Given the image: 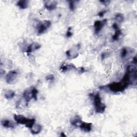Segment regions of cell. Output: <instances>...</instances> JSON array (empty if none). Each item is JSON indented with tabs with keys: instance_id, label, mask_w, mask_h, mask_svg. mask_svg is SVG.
<instances>
[{
	"instance_id": "obj_24",
	"label": "cell",
	"mask_w": 137,
	"mask_h": 137,
	"mask_svg": "<svg viewBox=\"0 0 137 137\" xmlns=\"http://www.w3.org/2000/svg\"><path fill=\"white\" fill-rule=\"evenodd\" d=\"M100 2L102 3L105 5H108L109 3H110V1H107V0H103V1H100Z\"/></svg>"
},
{
	"instance_id": "obj_21",
	"label": "cell",
	"mask_w": 137,
	"mask_h": 137,
	"mask_svg": "<svg viewBox=\"0 0 137 137\" xmlns=\"http://www.w3.org/2000/svg\"><path fill=\"white\" fill-rule=\"evenodd\" d=\"M71 27H69L68 29V31L66 33V36L67 38H70L73 35V33L71 32Z\"/></svg>"
},
{
	"instance_id": "obj_19",
	"label": "cell",
	"mask_w": 137,
	"mask_h": 137,
	"mask_svg": "<svg viewBox=\"0 0 137 137\" xmlns=\"http://www.w3.org/2000/svg\"><path fill=\"white\" fill-rule=\"evenodd\" d=\"M128 49L126 47H123L121 50V57L123 58H125L129 53Z\"/></svg>"
},
{
	"instance_id": "obj_11",
	"label": "cell",
	"mask_w": 137,
	"mask_h": 137,
	"mask_svg": "<svg viewBox=\"0 0 137 137\" xmlns=\"http://www.w3.org/2000/svg\"><path fill=\"white\" fill-rule=\"evenodd\" d=\"M81 122H82L81 118L78 115H76L74 116L70 120V123L71 125L75 127H79Z\"/></svg>"
},
{
	"instance_id": "obj_7",
	"label": "cell",
	"mask_w": 137,
	"mask_h": 137,
	"mask_svg": "<svg viewBox=\"0 0 137 137\" xmlns=\"http://www.w3.org/2000/svg\"><path fill=\"white\" fill-rule=\"evenodd\" d=\"M57 2L55 1H46L44 3V6L49 11H53L57 8Z\"/></svg>"
},
{
	"instance_id": "obj_20",
	"label": "cell",
	"mask_w": 137,
	"mask_h": 137,
	"mask_svg": "<svg viewBox=\"0 0 137 137\" xmlns=\"http://www.w3.org/2000/svg\"><path fill=\"white\" fill-rule=\"evenodd\" d=\"M76 1H69V8L70 10L71 11H74L75 9L76 8Z\"/></svg>"
},
{
	"instance_id": "obj_23",
	"label": "cell",
	"mask_w": 137,
	"mask_h": 137,
	"mask_svg": "<svg viewBox=\"0 0 137 137\" xmlns=\"http://www.w3.org/2000/svg\"><path fill=\"white\" fill-rule=\"evenodd\" d=\"M107 10H103V11H100V12L98 13L97 15L100 17H102L103 16H104V15L106 14V12H107Z\"/></svg>"
},
{
	"instance_id": "obj_25",
	"label": "cell",
	"mask_w": 137,
	"mask_h": 137,
	"mask_svg": "<svg viewBox=\"0 0 137 137\" xmlns=\"http://www.w3.org/2000/svg\"><path fill=\"white\" fill-rule=\"evenodd\" d=\"M112 27H113V29H114L115 30H118V29H119V27H118V25L117 24V23H114L112 25Z\"/></svg>"
},
{
	"instance_id": "obj_28",
	"label": "cell",
	"mask_w": 137,
	"mask_h": 137,
	"mask_svg": "<svg viewBox=\"0 0 137 137\" xmlns=\"http://www.w3.org/2000/svg\"><path fill=\"white\" fill-rule=\"evenodd\" d=\"M133 63L135 65L136 64V56H135L133 58Z\"/></svg>"
},
{
	"instance_id": "obj_1",
	"label": "cell",
	"mask_w": 137,
	"mask_h": 137,
	"mask_svg": "<svg viewBox=\"0 0 137 137\" xmlns=\"http://www.w3.org/2000/svg\"><path fill=\"white\" fill-rule=\"evenodd\" d=\"M89 95L93 101L95 112L98 114L104 113L106 109V106L102 102L100 94L99 93H90Z\"/></svg>"
},
{
	"instance_id": "obj_3",
	"label": "cell",
	"mask_w": 137,
	"mask_h": 137,
	"mask_svg": "<svg viewBox=\"0 0 137 137\" xmlns=\"http://www.w3.org/2000/svg\"><path fill=\"white\" fill-rule=\"evenodd\" d=\"M51 25V23L50 21H44L43 22L39 23L36 26L38 34L41 35L44 33L50 27Z\"/></svg>"
},
{
	"instance_id": "obj_12",
	"label": "cell",
	"mask_w": 137,
	"mask_h": 137,
	"mask_svg": "<svg viewBox=\"0 0 137 137\" xmlns=\"http://www.w3.org/2000/svg\"><path fill=\"white\" fill-rule=\"evenodd\" d=\"M42 130V127L41 125L35 123L32 126L31 129H30L31 132L33 134H37L41 132Z\"/></svg>"
},
{
	"instance_id": "obj_17",
	"label": "cell",
	"mask_w": 137,
	"mask_h": 137,
	"mask_svg": "<svg viewBox=\"0 0 137 137\" xmlns=\"http://www.w3.org/2000/svg\"><path fill=\"white\" fill-rule=\"evenodd\" d=\"M115 19L119 23H123L124 21V16L122 14H117L115 16Z\"/></svg>"
},
{
	"instance_id": "obj_4",
	"label": "cell",
	"mask_w": 137,
	"mask_h": 137,
	"mask_svg": "<svg viewBox=\"0 0 137 137\" xmlns=\"http://www.w3.org/2000/svg\"><path fill=\"white\" fill-rule=\"evenodd\" d=\"M19 72L17 70H14L9 71L5 76V80L9 84H12L16 80Z\"/></svg>"
},
{
	"instance_id": "obj_8",
	"label": "cell",
	"mask_w": 137,
	"mask_h": 137,
	"mask_svg": "<svg viewBox=\"0 0 137 137\" xmlns=\"http://www.w3.org/2000/svg\"><path fill=\"white\" fill-rule=\"evenodd\" d=\"M79 127L85 132H90L92 130V123L82 121Z\"/></svg>"
},
{
	"instance_id": "obj_9",
	"label": "cell",
	"mask_w": 137,
	"mask_h": 137,
	"mask_svg": "<svg viewBox=\"0 0 137 137\" xmlns=\"http://www.w3.org/2000/svg\"><path fill=\"white\" fill-rule=\"evenodd\" d=\"M41 47V44L37 42H33L30 44L28 47H27L25 52L27 53H31L34 51L38 50Z\"/></svg>"
},
{
	"instance_id": "obj_13",
	"label": "cell",
	"mask_w": 137,
	"mask_h": 137,
	"mask_svg": "<svg viewBox=\"0 0 137 137\" xmlns=\"http://www.w3.org/2000/svg\"><path fill=\"white\" fill-rule=\"evenodd\" d=\"M29 3V1H27V0H23V1L20 0V1H19L16 4L20 9H25L28 7Z\"/></svg>"
},
{
	"instance_id": "obj_6",
	"label": "cell",
	"mask_w": 137,
	"mask_h": 137,
	"mask_svg": "<svg viewBox=\"0 0 137 137\" xmlns=\"http://www.w3.org/2000/svg\"><path fill=\"white\" fill-rule=\"evenodd\" d=\"M108 20L105 19L102 21H96L94 24V27L95 29V33L97 34L102 30L105 25L107 24Z\"/></svg>"
},
{
	"instance_id": "obj_10",
	"label": "cell",
	"mask_w": 137,
	"mask_h": 137,
	"mask_svg": "<svg viewBox=\"0 0 137 137\" xmlns=\"http://www.w3.org/2000/svg\"><path fill=\"white\" fill-rule=\"evenodd\" d=\"M1 125L5 128L7 129H14L16 124L12 121L8 120V119H3L1 120Z\"/></svg>"
},
{
	"instance_id": "obj_5",
	"label": "cell",
	"mask_w": 137,
	"mask_h": 137,
	"mask_svg": "<svg viewBox=\"0 0 137 137\" xmlns=\"http://www.w3.org/2000/svg\"><path fill=\"white\" fill-rule=\"evenodd\" d=\"M23 97L25 100L26 106H27L31 100L33 99L32 87H30L25 89L23 94Z\"/></svg>"
},
{
	"instance_id": "obj_18",
	"label": "cell",
	"mask_w": 137,
	"mask_h": 137,
	"mask_svg": "<svg viewBox=\"0 0 137 137\" xmlns=\"http://www.w3.org/2000/svg\"><path fill=\"white\" fill-rule=\"evenodd\" d=\"M32 90L33 99L35 100V101H36L38 99V94L39 93V91L35 87H32Z\"/></svg>"
},
{
	"instance_id": "obj_16",
	"label": "cell",
	"mask_w": 137,
	"mask_h": 137,
	"mask_svg": "<svg viewBox=\"0 0 137 137\" xmlns=\"http://www.w3.org/2000/svg\"><path fill=\"white\" fill-rule=\"evenodd\" d=\"M115 34L112 36V39L114 41H117L119 40L120 36L122 35V31L119 29L118 30H115Z\"/></svg>"
},
{
	"instance_id": "obj_29",
	"label": "cell",
	"mask_w": 137,
	"mask_h": 137,
	"mask_svg": "<svg viewBox=\"0 0 137 137\" xmlns=\"http://www.w3.org/2000/svg\"><path fill=\"white\" fill-rule=\"evenodd\" d=\"M60 135H61V136H67V135L64 134V132H61Z\"/></svg>"
},
{
	"instance_id": "obj_2",
	"label": "cell",
	"mask_w": 137,
	"mask_h": 137,
	"mask_svg": "<svg viewBox=\"0 0 137 137\" xmlns=\"http://www.w3.org/2000/svg\"><path fill=\"white\" fill-rule=\"evenodd\" d=\"M14 120L17 123L24 125L30 129L32 128L35 123V120L34 118H28L21 115H14Z\"/></svg>"
},
{
	"instance_id": "obj_26",
	"label": "cell",
	"mask_w": 137,
	"mask_h": 137,
	"mask_svg": "<svg viewBox=\"0 0 137 137\" xmlns=\"http://www.w3.org/2000/svg\"><path fill=\"white\" fill-rule=\"evenodd\" d=\"M106 53H103L101 55V59L102 60H103L105 58H106Z\"/></svg>"
},
{
	"instance_id": "obj_22",
	"label": "cell",
	"mask_w": 137,
	"mask_h": 137,
	"mask_svg": "<svg viewBox=\"0 0 137 137\" xmlns=\"http://www.w3.org/2000/svg\"><path fill=\"white\" fill-rule=\"evenodd\" d=\"M45 79L48 81H53L55 79V77L53 75L50 74L45 77Z\"/></svg>"
},
{
	"instance_id": "obj_14",
	"label": "cell",
	"mask_w": 137,
	"mask_h": 137,
	"mask_svg": "<svg viewBox=\"0 0 137 137\" xmlns=\"http://www.w3.org/2000/svg\"><path fill=\"white\" fill-rule=\"evenodd\" d=\"M76 67L75 65L73 64H67V65H62L60 68L62 72H66L68 70H72V69H76Z\"/></svg>"
},
{
	"instance_id": "obj_15",
	"label": "cell",
	"mask_w": 137,
	"mask_h": 137,
	"mask_svg": "<svg viewBox=\"0 0 137 137\" xmlns=\"http://www.w3.org/2000/svg\"><path fill=\"white\" fill-rule=\"evenodd\" d=\"M15 95H16L15 92L12 90H6L4 93V94L5 98L8 99V100L12 99V98H14L15 97Z\"/></svg>"
},
{
	"instance_id": "obj_27",
	"label": "cell",
	"mask_w": 137,
	"mask_h": 137,
	"mask_svg": "<svg viewBox=\"0 0 137 137\" xmlns=\"http://www.w3.org/2000/svg\"><path fill=\"white\" fill-rule=\"evenodd\" d=\"M85 71H86V70H85V69L83 67L80 68V69H79V72L80 73H83V72H85Z\"/></svg>"
}]
</instances>
